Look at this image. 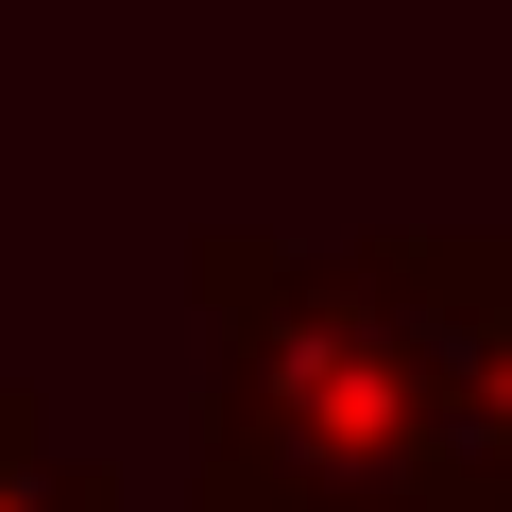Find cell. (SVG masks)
<instances>
[{
	"label": "cell",
	"mask_w": 512,
	"mask_h": 512,
	"mask_svg": "<svg viewBox=\"0 0 512 512\" xmlns=\"http://www.w3.org/2000/svg\"><path fill=\"white\" fill-rule=\"evenodd\" d=\"M444 512H512V495H495V478H478V495H444Z\"/></svg>",
	"instance_id": "3"
},
{
	"label": "cell",
	"mask_w": 512,
	"mask_h": 512,
	"mask_svg": "<svg viewBox=\"0 0 512 512\" xmlns=\"http://www.w3.org/2000/svg\"><path fill=\"white\" fill-rule=\"evenodd\" d=\"M495 495H512V410H495Z\"/></svg>",
	"instance_id": "4"
},
{
	"label": "cell",
	"mask_w": 512,
	"mask_h": 512,
	"mask_svg": "<svg viewBox=\"0 0 512 512\" xmlns=\"http://www.w3.org/2000/svg\"><path fill=\"white\" fill-rule=\"evenodd\" d=\"M205 308H222L205 512H444V495H478V410L427 376V342L376 308L359 256L205 239Z\"/></svg>",
	"instance_id": "1"
},
{
	"label": "cell",
	"mask_w": 512,
	"mask_h": 512,
	"mask_svg": "<svg viewBox=\"0 0 512 512\" xmlns=\"http://www.w3.org/2000/svg\"><path fill=\"white\" fill-rule=\"evenodd\" d=\"M0 512H120V478L103 461H52V427L0 393Z\"/></svg>",
	"instance_id": "2"
}]
</instances>
